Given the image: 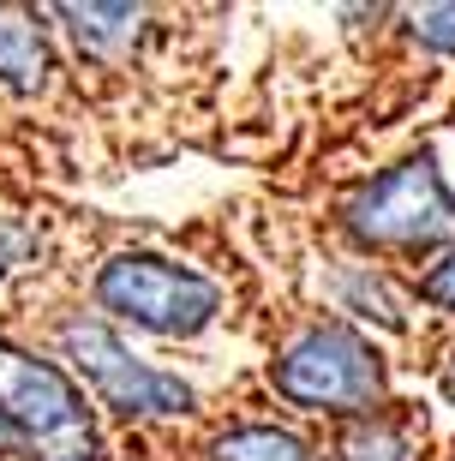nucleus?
I'll return each mask as SVG.
<instances>
[{
  "mask_svg": "<svg viewBox=\"0 0 455 461\" xmlns=\"http://www.w3.org/2000/svg\"><path fill=\"white\" fill-rule=\"evenodd\" d=\"M54 18H67V31L78 36L85 54H120L138 42V24H144V6H54Z\"/></svg>",
  "mask_w": 455,
  "mask_h": 461,
  "instance_id": "nucleus-6",
  "label": "nucleus"
},
{
  "mask_svg": "<svg viewBox=\"0 0 455 461\" xmlns=\"http://www.w3.org/2000/svg\"><path fill=\"white\" fill-rule=\"evenodd\" d=\"M0 408L24 431L31 461H96V426L60 366L0 342Z\"/></svg>",
  "mask_w": 455,
  "mask_h": 461,
  "instance_id": "nucleus-4",
  "label": "nucleus"
},
{
  "mask_svg": "<svg viewBox=\"0 0 455 461\" xmlns=\"http://www.w3.org/2000/svg\"><path fill=\"white\" fill-rule=\"evenodd\" d=\"M6 270H13V234L0 228V282H6Z\"/></svg>",
  "mask_w": 455,
  "mask_h": 461,
  "instance_id": "nucleus-15",
  "label": "nucleus"
},
{
  "mask_svg": "<svg viewBox=\"0 0 455 461\" xmlns=\"http://www.w3.org/2000/svg\"><path fill=\"white\" fill-rule=\"evenodd\" d=\"M270 384L282 402L312 413H359L384 395V359L348 324H312L282 348L270 366Z\"/></svg>",
  "mask_w": 455,
  "mask_h": 461,
  "instance_id": "nucleus-3",
  "label": "nucleus"
},
{
  "mask_svg": "<svg viewBox=\"0 0 455 461\" xmlns=\"http://www.w3.org/2000/svg\"><path fill=\"white\" fill-rule=\"evenodd\" d=\"M407 31L420 36L425 49L455 54V6H414V13H407Z\"/></svg>",
  "mask_w": 455,
  "mask_h": 461,
  "instance_id": "nucleus-11",
  "label": "nucleus"
},
{
  "mask_svg": "<svg viewBox=\"0 0 455 461\" xmlns=\"http://www.w3.org/2000/svg\"><path fill=\"white\" fill-rule=\"evenodd\" d=\"M341 228L371 252H420V246H455V192L432 156H407L396 168L341 204Z\"/></svg>",
  "mask_w": 455,
  "mask_h": 461,
  "instance_id": "nucleus-1",
  "label": "nucleus"
},
{
  "mask_svg": "<svg viewBox=\"0 0 455 461\" xmlns=\"http://www.w3.org/2000/svg\"><path fill=\"white\" fill-rule=\"evenodd\" d=\"M420 300L425 306H443V312H455V246L432 264V270L420 276Z\"/></svg>",
  "mask_w": 455,
  "mask_h": 461,
  "instance_id": "nucleus-12",
  "label": "nucleus"
},
{
  "mask_svg": "<svg viewBox=\"0 0 455 461\" xmlns=\"http://www.w3.org/2000/svg\"><path fill=\"white\" fill-rule=\"evenodd\" d=\"M0 78L13 90H42V78H49L42 31L24 13H13V6H0Z\"/></svg>",
  "mask_w": 455,
  "mask_h": 461,
  "instance_id": "nucleus-7",
  "label": "nucleus"
},
{
  "mask_svg": "<svg viewBox=\"0 0 455 461\" xmlns=\"http://www.w3.org/2000/svg\"><path fill=\"white\" fill-rule=\"evenodd\" d=\"M438 390H443V402H450V408H455V354L443 359V372H438Z\"/></svg>",
  "mask_w": 455,
  "mask_h": 461,
  "instance_id": "nucleus-14",
  "label": "nucleus"
},
{
  "mask_svg": "<svg viewBox=\"0 0 455 461\" xmlns=\"http://www.w3.org/2000/svg\"><path fill=\"white\" fill-rule=\"evenodd\" d=\"M60 354L78 366L90 390L102 395V408L126 413V420H174V413H192V384H180L174 372H156L144 359L126 354L108 324L96 318H72L60 324Z\"/></svg>",
  "mask_w": 455,
  "mask_h": 461,
  "instance_id": "nucleus-5",
  "label": "nucleus"
},
{
  "mask_svg": "<svg viewBox=\"0 0 455 461\" xmlns=\"http://www.w3.org/2000/svg\"><path fill=\"white\" fill-rule=\"evenodd\" d=\"M96 306L150 330V336H198L216 324L222 288L156 252H120L96 270Z\"/></svg>",
  "mask_w": 455,
  "mask_h": 461,
  "instance_id": "nucleus-2",
  "label": "nucleus"
},
{
  "mask_svg": "<svg viewBox=\"0 0 455 461\" xmlns=\"http://www.w3.org/2000/svg\"><path fill=\"white\" fill-rule=\"evenodd\" d=\"M6 456H31V444H24V431L13 426V413L0 408V461H6Z\"/></svg>",
  "mask_w": 455,
  "mask_h": 461,
  "instance_id": "nucleus-13",
  "label": "nucleus"
},
{
  "mask_svg": "<svg viewBox=\"0 0 455 461\" xmlns=\"http://www.w3.org/2000/svg\"><path fill=\"white\" fill-rule=\"evenodd\" d=\"M210 461H318V456L287 426H234L210 444Z\"/></svg>",
  "mask_w": 455,
  "mask_h": 461,
  "instance_id": "nucleus-8",
  "label": "nucleus"
},
{
  "mask_svg": "<svg viewBox=\"0 0 455 461\" xmlns=\"http://www.w3.org/2000/svg\"><path fill=\"white\" fill-rule=\"evenodd\" d=\"M341 300H348V312H359V318H378L384 330H402V324H407V318H402V300H396V294H389V282H384V276H371L366 264L341 276Z\"/></svg>",
  "mask_w": 455,
  "mask_h": 461,
  "instance_id": "nucleus-10",
  "label": "nucleus"
},
{
  "mask_svg": "<svg viewBox=\"0 0 455 461\" xmlns=\"http://www.w3.org/2000/svg\"><path fill=\"white\" fill-rule=\"evenodd\" d=\"M336 461H414V444H407V431L396 420L366 413V420H354V426L341 431Z\"/></svg>",
  "mask_w": 455,
  "mask_h": 461,
  "instance_id": "nucleus-9",
  "label": "nucleus"
}]
</instances>
